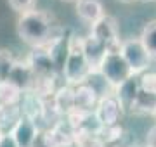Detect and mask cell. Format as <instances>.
<instances>
[{"mask_svg":"<svg viewBox=\"0 0 156 147\" xmlns=\"http://www.w3.org/2000/svg\"><path fill=\"white\" fill-rule=\"evenodd\" d=\"M71 147H76V145H75V144H73V145H71Z\"/></svg>","mask_w":156,"mask_h":147,"instance_id":"cell-28","label":"cell"},{"mask_svg":"<svg viewBox=\"0 0 156 147\" xmlns=\"http://www.w3.org/2000/svg\"><path fill=\"white\" fill-rule=\"evenodd\" d=\"M9 81H12L17 88H21L23 92H30L33 88V83H35V74L30 68V64L24 61H16L14 68H12L11 74H9Z\"/></svg>","mask_w":156,"mask_h":147,"instance_id":"cell-13","label":"cell"},{"mask_svg":"<svg viewBox=\"0 0 156 147\" xmlns=\"http://www.w3.org/2000/svg\"><path fill=\"white\" fill-rule=\"evenodd\" d=\"M120 2H132V0H120Z\"/></svg>","mask_w":156,"mask_h":147,"instance_id":"cell-27","label":"cell"},{"mask_svg":"<svg viewBox=\"0 0 156 147\" xmlns=\"http://www.w3.org/2000/svg\"><path fill=\"white\" fill-rule=\"evenodd\" d=\"M154 116H156V113H154Z\"/></svg>","mask_w":156,"mask_h":147,"instance_id":"cell-30","label":"cell"},{"mask_svg":"<svg viewBox=\"0 0 156 147\" xmlns=\"http://www.w3.org/2000/svg\"><path fill=\"white\" fill-rule=\"evenodd\" d=\"M52 109L57 116L66 118L68 114H71L75 111V87H59L52 95Z\"/></svg>","mask_w":156,"mask_h":147,"instance_id":"cell-12","label":"cell"},{"mask_svg":"<svg viewBox=\"0 0 156 147\" xmlns=\"http://www.w3.org/2000/svg\"><path fill=\"white\" fill-rule=\"evenodd\" d=\"M19 106H4L0 104V132H11L21 118Z\"/></svg>","mask_w":156,"mask_h":147,"instance_id":"cell-19","label":"cell"},{"mask_svg":"<svg viewBox=\"0 0 156 147\" xmlns=\"http://www.w3.org/2000/svg\"><path fill=\"white\" fill-rule=\"evenodd\" d=\"M104 78L111 83L115 88L118 85H122L125 80H128L130 76H134L130 68H128L127 61L123 59V56L120 54V49H113V50H108L104 61L101 62L99 69H97Z\"/></svg>","mask_w":156,"mask_h":147,"instance_id":"cell-4","label":"cell"},{"mask_svg":"<svg viewBox=\"0 0 156 147\" xmlns=\"http://www.w3.org/2000/svg\"><path fill=\"white\" fill-rule=\"evenodd\" d=\"M90 36H94L95 40H99L101 43L113 50V49H120V33H118V23L116 19L111 16H104L101 17L97 23L92 24V29H90Z\"/></svg>","mask_w":156,"mask_h":147,"instance_id":"cell-5","label":"cell"},{"mask_svg":"<svg viewBox=\"0 0 156 147\" xmlns=\"http://www.w3.org/2000/svg\"><path fill=\"white\" fill-rule=\"evenodd\" d=\"M19 109H21L23 116L33 119L37 123H40L42 119H45V114H47L45 99L37 95L35 92H24L23 94V99L19 102Z\"/></svg>","mask_w":156,"mask_h":147,"instance_id":"cell-10","label":"cell"},{"mask_svg":"<svg viewBox=\"0 0 156 147\" xmlns=\"http://www.w3.org/2000/svg\"><path fill=\"white\" fill-rule=\"evenodd\" d=\"M85 85H89L90 88L95 92V95L99 97V99H104V97L115 94V87H113L99 71H90L89 78L85 80Z\"/></svg>","mask_w":156,"mask_h":147,"instance_id":"cell-17","label":"cell"},{"mask_svg":"<svg viewBox=\"0 0 156 147\" xmlns=\"http://www.w3.org/2000/svg\"><path fill=\"white\" fill-rule=\"evenodd\" d=\"M66 2H69V0H66Z\"/></svg>","mask_w":156,"mask_h":147,"instance_id":"cell-29","label":"cell"},{"mask_svg":"<svg viewBox=\"0 0 156 147\" xmlns=\"http://www.w3.org/2000/svg\"><path fill=\"white\" fill-rule=\"evenodd\" d=\"M146 147H156V126H153L146 138Z\"/></svg>","mask_w":156,"mask_h":147,"instance_id":"cell-26","label":"cell"},{"mask_svg":"<svg viewBox=\"0 0 156 147\" xmlns=\"http://www.w3.org/2000/svg\"><path fill=\"white\" fill-rule=\"evenodd\" d=\"M139 38L142 42V45L146 47L147 54L151 56V59H156V19L149 21L142 28V33H140Z\"/></svg>","mask_w":156,"mask_h":147,"instance_id":"cell-20","label":"cell"},{"mask_svg":"<svg viewBox=\"0 0 156 147\" xmlns=\"http://www.w3.org/2000/svg\"><path fill=\"white\" fill-rule=\"evenodd\" d=\"M139 88H140L139 76H130L122 85H118L115 88L113 95L120 102L123 113H132L134 111V104H135V99H137V94H139Z\"/></svg>","mask_w":156,"mask_h":147,"instance_id":"cell-9","label":"cell"},{"mask_svg":"<svg viewBox=\"0 0 156 147\" xmlns=\"http://www.w3.org/2000/svg\"><path fill=\"white\" fill-rule=\"evenodd\" d=\"M108 49L104 43H101L99 40H95L94 36H85L82 38V52H83L85 59L89 62V66L92 71H97L101 66V62L104 61V57L108 54Z\"/></svg>","mask_w":156,"mask_h":147,"instance_id":"cell-11","label":"cell"},{"mask_svg":"<svg viewBox=\"0 0 156 147\" xmlns=\"http://www.w3.org/2000/svg\"><path fill=\"white\" fill-rule=\"evenodd\" d=\"M23 94L24 92L21 88H17L9 80L0 81V104H4V106H19Z\"/></svg>","mask_w":156,"mask_h":147,"instance_id":"cell-18","label":"cell"},{"mask_svg":"<svg viewBox=\"0 0 156 147\" xmlns=\"http://www.w3.org/2000/svg\"><path fill=\"white\" fill-rule=\"evenodd\" d=\"M75 5H76L78 17L89 24L97 23L106 14L101 0H75Z\"/></svg>","mask_w":156,"mask_h":147,"instance_id":"cell-14","label":"cell"},{"mask_svg":"<svg viewBox=\"0 0 156 147\" xmlns=\"http://www.w3.org/2000/svg\"><path fill=\"white\" fill-rule=\"evenodd\" d=\"M123 133V128L120 125H113V126H104V130L101 133V138L104 140V144H113V142L120 140V137Z\"/></svg>","mask_w":156,"mask_h":147,"instance_id":"cell-23","label":"cell"},{"mask_svg":"<svg viewBox=\"0 0 156 147\" xmlns=\"http://www.w3.org/2000/svg\"><path fill=\"white\" fill-rule=\"evenodd\" d=\"M16 57L9 49H0V81L9 78L14 64H16Z\"/></svg>","mask_w":156,"mask_h":147,"instance_id":"cell-21","label":"cell"},{"mask_svg":"<svg viewBox=\"0 0 156 147\" xmlns=\"http://www.w3.org/2000/svg\"><path fill=\"white\" fill-rule=\"evenodd\" d=\"M0 133H2V132H0Z\"/></svg>","mask_w":156,"mask_h":147,"instance_id":"cell-31","label":"cell"},{"mask_svg":"<svg viewBox=\"0 0 156 147\" xmlns=\"http://www.w3.org/2000/svg\"><path fill=\"white\" fill-rule=\"evenodd\" d=\"M7 2H9V7L12 11H16L19 16L24 12L33 11L35 4H37V0H7Z\"/></svg>","mask_w":156,"mask_h":147,"instance_id":"cell-24","label":"cell"},{"mask_svg":"<svg viewBox=\"0 0 156 147\" xmlns=\"http://www.w3.org/2000/svg\"><path fill=\"white\" fill-rule=\"evenodd\" d=\"M75 145L76 147H106L101 135H87V133H75Z\"/></svg>","mask_w":156,"mask_h":147,"instance_id":"cell-22","label":"cell"},{"mask_svg":"<svg viewBox=\"0 0 156 147\" xmlns=\"http://www.w3.org/2000/svg\"><path fill=\"white\" fill-rule=\"evenodd\" d=\"M0 147H19V145L14 140L11 132H2L0 133Z\"/></svg>","mask_w":156,"mask_h":147,"instance_id":"cell-25","label":"cell"},{"mask_svg":"<svg viewBox=\"0 0 156 147\" xmlns=\"http://www.w3.org/2000/svg\"><path fill=\"white\" fill-rule=\"evenodd\" d=\"M40 132L42 130H40L37 121L26 118V116H21L19 121L14 125V128L11 130V133L19 147H33L40 135Z\"/></svg>","mask_w":156,"mask_h":147,"instance_id":"cell-7","label":"cell"},{"mask_svg":"<svg viewBox=\"0 0 156 147\" xmlns=\"http://www.w3.org/2000/svg\"><path fill=\"white\" fill-rule=\"evenodd\" d=\"M120 54L123 56V59L127 61L128 68L132 71L134 76L146 73L151 64V56L147 54L146 47L142 45L140 38H127L120 43Z\"/></svg>","mask_w":156,"mask_h":147,"instance_id":"cell-3","label":"cell"},{"mask_svg":"<svg viewBox=\"0 0 156 147\" xmlns=\"http://www.w3.org/2000/svg\"><path fill=\"white\" fill-rule=\"evenodd\" d=\"M97 102H99V97L95 95V92L89 85L82 83L75 87V111H80V113L94 111Z\"/></svg>","mask_w":156,"mask_h":147,"instance_id":"cell-15","label":"cell"},{"mask_svg":"<svg viewBox=\"0 0 156 147\" xmlns=\"http://www.w3.org/2000/svg\"><path fill=\"white\" fill-rule=\"evenodd\" d=\"M90 66L82 52V38L80 36H71L69 38V47H68V56L66 61L62 64L61 73L66 80V85L78 87L85 83V80L90 74Z\"/></svg>","mask_w":156,"mask_h":147,"instance_id":"cell-2","label":"cell"},{"mask_svg":"<svg viewBox=\"0 0 156 147\" xmlns=\"http://www.w3.org/2000/svg\"><path fill=\"white\" fill-rule=\"evenodd\" d=\"M19 38L31 45L33 49L45 47L54 38V23L47 12L44 11H30L19 16L16 24Z\"/></svg>","mask_w":156,"mask_h":147,"instance_id":"cell-1","label":"cell"},{"mask_svg":"<svg viewBox=\"0 0 156 147\" xmlns=\"http://www.w3.org/2000/svg\"><path fill=\"white\" fill-rule=\"evenodd\" d=\"M132 113H140V114H154L156 113V90L154 88L140 87Z\"/></svg>","mask_w":156,"mask_h":147,"instance_id":"cell-16","label":"cell"},{"mask_svg":"<svg viewBox=\"0 0 156 147\" xmlns=\"http://www.w3.org/2000/svg\"><path fill=\"white\" fill-rule=\"evenodd\" d=\"M26 62L30 64L35 78H56L57 66L45 47L33 49V52L26 57Z\"/></svg>","mask_w":156,"mask_h":147,"instance_id":"cell-6","label":"cell"},{"mask_svg":"<svg viewBox=\"0 0 156 147\" xmlns=\"http://www.w3.org/2000/svg\"><path fill=\"white\" fill-rule=\"evenodd\" d=\"M94 113L97 114L99 121L104 126H113V125H120V118L123 114V109L120 106V102L116 101V97L108 95L104 99H99Z\"/></svg>","mask_w":156,"mask_h":147,"instance_id":"cell-8","label":"cell"}]
</instances>
